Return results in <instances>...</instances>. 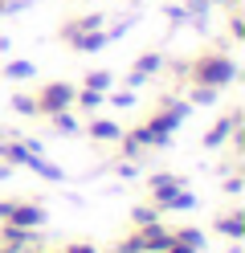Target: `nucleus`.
<instances>
[{"instance_id":"f257e3e1","label":"nucleus","mask_w":245,"mask_h":253,"mask_svg":"<svg viewBox=\"0 0 245 253\" xmlns=\"http://www.w3.org/2000/svg\"><path fill=\"white\" fill-rule=\"evenodd\" d=\"M196 78H200L204 86H217V90H221V86H229V82L237 78V66H233L229 57H204L200 66H196Z\"/></svg>"},{"instance_id":"f03ea898","label":"nucleus","mask_w":245,"mask_h":253,"mask_svg":"<svg viewBox=\"0 0 245 253\" xmlns=\"http://www.w3.org/2000/svg\"><path fill=\"white\" fill-rule=\"evenodd\" d=\"M74 86H65V82H53V86H45L41 90V98H37V110H45V115H53V110H70L74 106Z\"/></svg>"},{"instance_id":"7ed1b4c3","label":"nucleus","mask_w":245,"mask_h":253,"mask_svg":"<svg viewBox=\"0 0 245 253\" xmlns=\"http://www.w3.org/2000/svg\"><path fill=\"white\" fill-rule=\"evenodd\" d=\"M41 220H45L41 204H12L8 209V225H16V229H33V225H41Z\"/></svg>"},{"instance_id":"20e7f679","label":"nucleus","mask_w":245,"mask_h":253,"mask_svg":"<svg viewBox=\"0 0 245 253\" xmlns=\"http://www.w3.org/2000/svg\"><path fill=\"white\" fill-rule=\"evenodd\" d=\"M233 131H237V119H225V123H217V126H212V131L204 135V147H217V143H225V139L233 135Z\"/></svg>"},{"instance_id":"39448f33","label":"nucleus","mask_w":245,"mask_h":253,"mask_svg":"<svg viewBox=\"0 0 245 253\" xmlns=\"http://www.w3.org/2000/svg\"><path fill=\"white\" fill-rule=\"evenodd\" d=\"M90 135H94V139H114V143H119V139H123V126L110 123V119H98V123H90Z\"/></svg>"},{"instance_id":"423d86ee","label":"nucleus","mask_w":245,"mask_h":253,"mask_svg":"<svg viewBox=\"0 0 245 253\" xmlns=\"http://www.w3.org/2000/svg\"><path fill=\"white\" fill-rule=\"evenodd\" d=\"M25 168H33V171H37V176H45V180H61V168L45 164V160H41V151H33L29 160H25Z\"/></svg>"},{"instance_id":"0eeeda50","label":"nucleus","mask_w":245,"mask_h":253,"mask_svg":"<svg viewBox=\"0 0 245 253\" xmlns=\"http://www.w3.org/2000/svg\"><path fill=\"white\" fill-rule=\"evenodd\" d=\"M106 41H110L106 33H78V37H74V45H78V49H86V53H90V49H102Z\"/></svg>"},{"instance_id":"6e6552de","label":"nucleus","mask_w":245,"mask_h":253,"mask_svg":"<svg viewBox=\"0 0 245 253\" xmlns=\"http://www.w3.org/2000/svg\"><path fill=\"white\" fill-rule=\"evenodd\" d=\"M221 233H229V237H233V241H241V237H245V220L233 212V216H225L221 220Z\"/></svg>"},{"instance_id":"1a4fd4ad","label":"nucleus","mask_w":245,"mask_h":253,"mask_svg":"<svg viewBox=\"0 0 245 253\" xmlns=\"http://www.w3.org/2000/svg\"><path fill=\"white\" fill-rule=\"evenodd\" d=\"M0 151H4V160H8V164H25L29 155H33V151H29L25 143H4V147H0Z\"/></svg>"},{"instance_id":"9d476101","label":"nucleus","mask_w":245,"mask_h":253,"mask_svg":"<svg viewBox=\"0 0 245 253\" xmlns=\"http://www.w3.org/2000/svg\"><path fill=\"white\" fill-rule=\"evenodd\" d=\"M33 241V237H29V229H16V225H8L4 229V245H16V249H25Z\"/></svg>"},{"instance_id":"9b49d317","label":"nucleus","mask_w":245,"mask_h":253,"mask_svg":"<svg viewBox=\"0 0 245 253\" xmlns=\"http://www.w3.org/2000/svg\"><path fill=\"white\" fill-rule=\"evenodd\" d=\"M159 66H163V57H159V53H143V57H139V66H135V70H139V74L147 78V74H155Z\"/></svg>"},{"instance_id":"f8f14e48","label":"nucleus","mask_w":245,"mask_h":253,"mask_svg":"<svg viewBox=\"0 0 245 253\" xmlns=\"http://www.w3.org/2000/svg\"><path fill=\"white\" fill-rule=\"evenodd\" d=\"M53 123H57V131H61V135H74V131H78L74 115H65V110H53Z\"/></svg>"},{"instance_id":"ddd939ff","label":"nucleus","mask_w":245,"mask_h":253,"mask_svg":"<svg viewBox=\"0 0 245 253\" xmlns=\"http://www.w3.org/2000/svg\"><path fill=\"white\" fill-rule=\"evenodd\" d=\"M192 98L200 102V106H208V102H217V86H204V82H200V86H196V94H192Z\"/></svg>"},{"instance_id":"4468645a","label":"nucleus","mask_w":245,"mask_h":253,"mask_svg":"<svg viewBox=\"0 0 245 253\" xmlns=\"http://www.w3.org/2000/svg\"><path fill=\"white\" fill-rule=\"evenodd\" d=\"M74 102H82L86 110H94L98 102H102V94H98V90H82V94H74Z\"/></svg>"},{"instance_id":"2eb2a0df","label":"nucleus","mask_w":245,"mask_h":253,"mask_svg":"<svg viewBox=\"0 0 245 253\" xmlns=\"http://www.w3.org/2000/svg\"><path fill=\"white\" fill-rule=\"evenodd\" d=\"M4 74H8V78H29V74H33V66H29V61H8Z\"/></svg>"},{"instance_id":"dca6fc26","label":"nucleus","mask_w":245,"mask_h":253,"mask_svg":"<svg viewBox=\"0 0 245 253\" xmlns=\"http://www.w3.org/2000/svg\"><path fill=\"white\" fill-rule=\"evenodd\" d=\"M176 241H180V245H188V249H200V245H204V237L196 233V229H188V233H180Z\"/></svg>"},{"instance_id":"f3484780","label":"nucleus","mask_w":245,"mask_h":253,"mask_svg":"<svg viewBox=\"0 0 245 253\" xmlns=\"http://www.w3.org/2000/svg\"><path fill=\"white\" fill-rule=\"evenodd\" d=\"M106 86H110V74H90V78H86V90H98V94H102Z\"/></svg>"},{"instance_id":"a211bd4d","label":"nucleus","mask_w":245,"mask_h":253,"mask_svg":"<svg viewBox=\"0 0 245 253\" xmlns=\"http://www.w3.org/2000/svg\"><path fill=\"white\" fill-rule=\"evenodd\" d=\"M12 106L21 110V115H33V110H37V98H12Z\"/></svg>"},{"instance_id":"6ab92c4d","label":"nucleus","mask_w":245,"mask_h":253,"mask_svg":"<svg viewBox=\"0 0 245 253\" xmlns=\"http://www.w3.org/2000/svg\"><path fill=\"white\" fill-rule=\"evenodd\" d=\"M135 220L147 229V225H155V212H151V209H135Z\"/></svg>"},{"instance_id":"aec40b11","label":"nucleus","mask_w":245,"mask_h":253,"mask_svg":"<svg viewBox=\"0 0 245 253\" xmlns=\"http://www.w3.org/2000/svg\"><path fill=\"white\" fill-rule=\"evenodd\" d=\"M119 253H143V241H139V237H131V241H127Z\"/></svg>"},{"instance_id":"412c9836","label":"nucleus","mask_w":245,"mask_h":253,"mask_svg":"<svg viewBox=\"0 0 245 253\" xmlns=\"http://www.w3.org/2000/svg\"><path fill=\"white\" fill-rule=\"evenodd\" d=\"M114 106H135V94H110Z\"/></svg>"},{"instance_id":"4be33fe9","label":"nucleus","mask_w":245,"mask_h":253,"mask_svg":"<svg viewBox=\"0 0 245 253\" xmlns=\"http://www.w3.org/2000/svg\"><path fill=\"white\" fill-rule=\"evenodd\" d=\"M65 253H98V249H94V245H70Z\"/></svg>"},{"instance_id":"5701e85b","label":"nucleus","mask_w":245,"mask_h":253,"mask_svg":"<svg viewBox=\"0 0 245 253\" xmlns=\"http://www.w3.org/2000/svg\"><path fill=\"white\" fill-rule=\"evenodd\" d=\"M8 209H12V204H0V220H8Z\"/></svg>"},{"instance_id":"b1692460","label":"nucleus","mask_w":245,"mask_h":253,"mask_svg":"<svg viewBox=\"0 0 245 253\" xmlns=\"http://www.w3.org/2000/svg\"><path fill=\"white\" fill-rule=\"evenodd\" d=\"M4 176H8V168H4V164H0V180H4Z\"/></svg>"},{"instance_id":"393cba45","label":"nucleus","mask_w":245,"mask_h":253,"mask_svg":"<svg viewBox=\"0 0 245 253\" xmlns=\"http://www.w3.org/2000/svg\"><path fill=\"white\" fill-rule=\"evenodd\" d=\"M33 253H37V249H33Z\"/></svg>"}]
</instances>
